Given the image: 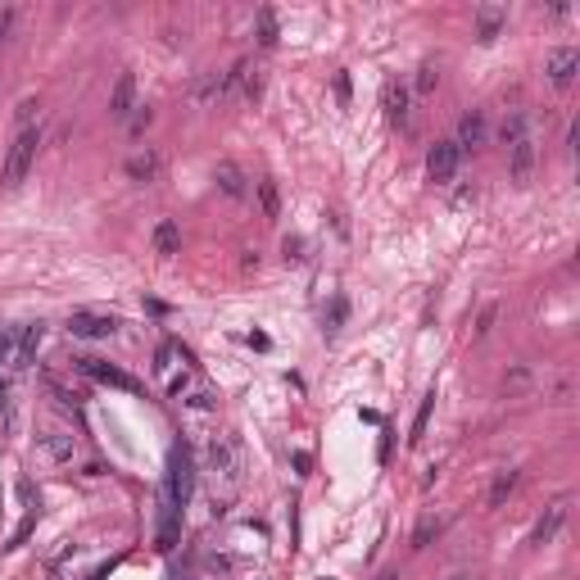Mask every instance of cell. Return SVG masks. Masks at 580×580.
I'll use <instances>...</instances> for the list:
<instances>
[{"instance_id":"25","label":"cell","mask_w":580,"mask_h":580,"mask_svg":"<svg viewBox=\"0 0 580 580\" xmlns=\"http://www.w3.org/2000/svg\"><path fill=\"white\" fill-rule=\"evenodd\" d=\"M344 318H350V304H344V295H336V299H331V313H327V327H331V331H340V327H344Z\"/></svg>"},{"instance_id":"28","label":"cell","mask_w":580,"mask_h":580,"mask_svg":"<svg viewBox=\"0 0 580 580\" xmlns=\"http://www.w3.org/2000/svg\"><path fill=\"white\" fill-rule=\"evenodd\" d=\"M32 530H36V513H27V517H23V526L14 530V539H10V545H5V549H19V545H23V539H27Z\"/></svg>"},{"instance_id":"21","label":"cell","mask_w":580,"mask_h":580,"mask_svg":"<svg viewBox=\"0 0 580 580\" xmlns=\"http://www.w3.org/2000/svg\"><path fill=\"white\" fill-rule=\"evenodd\" d=\"M182 399H186V408H190V413H213V404H218L209 385H196V391H186Z\"/></svg>"},{"instance_id":"29","label":"cell","mask_w":580,"mask_h":580,"mask_svg":"<svg viewBox=\"0 0 580 580\" xmlns=\"http://www.w3.org/2000/svg\"><path fill=\"white\" fill-rule=\"evenodd\" d=\"M10 27H14V10H0V42L10 36Z\"/></svg>"},{"instance_id":"7","label":"cell","mask_w":580,"mask_h":580,"mask_svg":"<svg viewBox=\"0 0 580 580\" xmlns=\"http://www.w3.org/2000/svg\"><path fill=\"white\" fill-rule=\"evenodd\" d=\"M68 331L77 340H109L119 331V318H104V313H73L68 318Z\"/></svg>"},{"instance_id":"12","label":"cell","mask_w":580,"mask_h":580,"mask_svg":"<svg viewBox=\"0 0 580 580\" xmlns=\"http://www.w3.org/2000/svg\"><path fill=\"white\" fill-rule=\"evenodd\" d=\"M381 100H385V119L404 128V123H408V87H404V82H385Z\"/></svg>"},{"instance_id":"1","label":"cell","mask_w":580,"mask_h":580,"mask_svg":"<svg viewBox=\"0 0 580 580\" xmlns=\"http://www.w3.org/2000/svg\"><path fill=\"white\" fill-rule=\"evenodd\" d=\"M205 476H209L213 490H222V494H231V490L241 485V449H236V440L213 436V440L205 445Z\"/></svg>"},{"instance_id":"19","label":"cell","mask_w":580,"mask_h":580,"mask_svg":"<svg viewBox=\"0 0 580 580\" xmlns=\"http://www.w3.org/2000/svg\"><path fill=\"white\" fill-rule=\"evenodd\" d=\"M431 413H436V391L421 395L417 417H413V431H408V445H421V436H427V427H431Z\"/></svg>"},{"instance_id":"24","label":"cell","mask_w":580,"mask_h":580,"mask_svg":"<svg viewBox=\"0 0 580 580\" xmlns=\"http://www.w3.org/2000/svg\"><path fill=\"white\" fill-rule=\"evenodd\" d=\"M436 535H440V522H431V517H427V522H421V526L413 530V549H427Z\"/></svg>"},{"instance_id":"20","label":"cell","mask_w":580,"mask_h":580,"mask_svg":"<svg viewBox=\"0 0 580 580\" xmlns=\"http://www.w3.org/2000/svg\"><path fill=\"white\" fill-rule=\"evenodd\" d=\"M517 481H522V472H513V468H508V472H499L494 485H490V499H485V504H490V508H504V504H508V494L517 490Z\"/></svg>"},{"instance_id":"5","label":"cell","mask_w":580,"mask_h":580,"mask_svg":"<svg viewBox=\"0 0 580 580\" xmlns=\"http://www.w3.org/2000/svg\"><path fill=\"white\" fill-rule=\"evenodd\" d=\"M458 164H462V150H458L453 141H436V145L427 150V173H431V182H453Z\"/></svg>"},{"instance_id":"16","label":"cell","mask_w":580,"mask_h":580,"mask_svg":"<svg viewBox=\"0 0 580 580\" xmlns=\"http://www.w3.org/2000/svg\"><path fill=\"white\" fill-rule=\"evenodd\" d=\"M159 173H164V159H159L154 150H145V154H132V159H128V177H136V182H154Z\"/></svg>"},{"instance_id":"2","label":"cell","mask_w":580,"mask_h":580,"mask_svg":"<svg viewBox=\"0 0 580 580\" xmlns=\"http://www.w3.org/2000/svg\"><path fill=\"white\" fill-rule=\"evenodd\" d=\"M36 145H42V132L36 128H23L19 136H14V145H10V154H5V186H19L27 173H32V164H36Z\"/></svg>"},{"instance_id":"11","label":"cell","mask_w":580,"mask_h":580,"mask_svg":"<svg viewBox=\"0 0 580 580\" xmlns=\"http://www.w3.org/2000/svg\"><path fill=\"white\" fill-rule=\"evenodd\" d=\"M481 141H485V113H481V109L462 113V123H458V136H453V145H458V150H476Z\"/></svg>"},{"instance_id":"4","label":"cell","mask_w":580,"mask_h":580,"mask_svg":"<svg viewBox=\"0 0 580 580\" xmlns=\"http://www.w3.org/2000/svg\"><path fill=\"white\" fill-rule=\"evenodd\" d=\"M190 485H196V462H190V453L177 445L173 458H168V476H164V494H173L177 504L186 508V499H190Z\"/></svg>"},{"instance_id":"13","label":"cell","mask_w":580,"mask_h":580,"mask_svg":"<svg viewBox=\"0 0 580 580\" xmlns=\"http://www.w3.org/2000/svg\"><path fill=\"white\" fill-rule=\"evenodd\" d=\"M508 168H513L517 182L530 177V168H535V141H530V136H522L517 145H508Z\"/></svg>"},{"instance_id":"6","label":"cell","mask_w":580,"mask_h":580,"mask_svg":"<svg viewBox=\"0 0 580 580\" xmlns=\"http://www.w3.org/2000/svg\"><path fill=\"white\" fill-rule=\"evenodd\" d=\"M576 68H580V50H576V46H558V50H549V59H545V73H549L553 87H571V82H576Z\"/></svg>"},{"instance_id":"22","label":"cell","mask_w":580,"mask_h":580,"mask_svg":"<svg viewBox=\"0 0 580 580\" xmlns=\"http://www.w3.org/2000/svg\"><path fill=\"white\" fill-rule=\"evenodd\" d=\"M259 42L263 46H277V14L273 10H259Z\"/></svg>"},{"instance_id":"26","label":"cell","mask_w":580,"mask_h":580,"mask_svg":"<svg viewBox=\"0 0 580 580\" xmlns=\"http://www.w3.org/2000/svg\"><path fill=\"white\" fill-rule=\"evenodd\" d=\"M526 136V119H522V113H513V119L504 123V145H517Z\"/></svg>"},{"instance_id":"17","label":"cell","mask_w":580,"mask_h":580,"mask_svg":"<svg viewBox=\"0 0 580 580\" xmlns=\"http://www.w3.org/2000/svg\"><path fill=\"white\" fill-rule=\"evenodd\" d=\"M213 177H218V186H222V196H231V200H241V196H245V173L231 164V159H222Z\"/></svg>"},{"instance_id":"30","label":"cell","mask_w":580,"mask_h":580,"mask_svg":"<svg viewBox=\"0 0 580 580\" xmlns=\"http://www.w3.org/2000/svg\"><path fill=\"white\" fill-rule=\"evenodd\" d=\"M490 327H494V308H485V313H481V327H476V331H481V336H485V331H490Z\"/></svg>"},{"instance_id":"9","label":"cell","mask_w":580,"mask_h":580,"mask_svg":"<svg viewBox=\"0 0 580 580\" xmlns=\"http://www.w3.org/2000/svg\"><path fill=\"white\" fill-rule=\"evenodd\" d=\"M77 367H82L91 381H104V385H119V391H141V385L128 376V372H119V367H109L104 359H77Z\"/></svg>"},{"instance_id":"27","label":"cell","mask_w":580,"mask_h":580,"mask_svg":"<svg viewBox=\"0 0 580 580\" xmlns=\"http://www.w3.org/2000/svg\"><path fill=\"white\" fill-rule=\"evenodd\" d=\"M436 82H440V68H436V64H421V73H417V91L427 96Z\"/></svg>"},{"instance_id":"14","label":"cell","mask_w":580,"mask_h":580,"mask_svg":"<svg viewBox=\"0 0 580 580\" xmlns=\"http://www.w3.org/2000/svg\"><path fill=\"white\" fill-rule=\"evenodd\" d=\"M562 522H567V504H553L545 517L535 522V530H530V545H549V539L562 530Z\"/></svg>"},{"instance_id":"8","label":"cell","mask_w":580,"mask_h":580,"mask_svg":"<svg viewBox=\"0 0 580 580\" xmlns=\"http://www.w3.org/2000/svg\"><path fill=\"white\" fill-rule=\"evenodd\" d=\"M36 445H42V453H46L50 462H73V453H77V436H73V431H59V427L42 431V436H36Z\"/></svg>"},{"instance_id":"10","label":"cell","mask_w":580,"mask_h":580,"mask_svg":"<svg viewBox=\"0 0 580 580\" xmlns=\"http://www.w3.org/2000/svg\"><path fill=\"white\" fill-rule=\"evenodd\" d=\"M132 109H136V77L123 73L119 87H113V96H109V113H113V119H132Z\"/></svg>"},{"instance_id":"31","label":"cell","mask_w":580,"mask_h":580,"mask_svg":"<svg viewBox=\"0 0 580 580\" xmlns=\"http://www.w3.org/2000/svg\"><path fill=\"white\" fill-rule=\"evenodd\" d=\"M449 580H472V576H468V571H453V576H449Z\"/></svg>"},{"instance_id":"23","label":"cell","mask_w":580,"mask_h":580,"mask_svg":"<svg viewBox=\"0 0 580 580\" xmlns=\"http://www.w3.org/2000/svg\"><path fill=\"white\" fill-rule=\"evenodd\" d=\"M259 200H263V218H277V209H282V200H277V186L273 182H259Z\"/></svg>"},{"instance_id":"15","label":"cell","mask_w":580,"mask_h":580,"mask_svg":"<svg viewBox=\"0 0 580 580\" xmlns=\"http://www.w3.org/2000/svg\"><path fill=\"white\" fill-rule=\"evenodd\" d=\"M504 23H508V10H499V5H481L476 10V36H481V42H494Z\"/></svg>"},{"instance_id":"18","label":"cell","mask_w":580,"mask_h":580,"mask_svg":"<svg viewBox=\"0 0 580 580\" xmlns=\"http://www.w3.org/2000/svg\"><path fill=\"white\" fill-rule=\"evenodd\" d=\"M154 250H159L164 259H173V254L182 250V227H177L173 218H164L159 227H154Z\"/></svg>"},{"instance_id":"32","label":"cell","mask_w":580,"mask_h":580,"mask_svg":"<svg viewBox=\"0 0 580 580\" xmlns=\"http://www.w3.org/2000/svg\"><path fill=\"white\" fill-rule=\"evenodd\" d=\"M381 580H399V576H395V571H385V576H381Z\"/></svg>"},{"instance_id":"3","label":"cell","mask_w":580,"mask_h":580,"mask_svg":"<svg viewBox=\"0 0 580 580\" xmlns=\"http://www.w3.org/2000/svg\"><path fill=\"white\" fill-rule=\"evenodd\" d=\"M177 539H182V504L173 494L159 490V522H154V549L159 553H173L177 549Z\"/></svg>"}]
</instances>
